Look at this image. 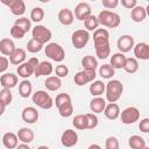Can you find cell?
<instances>
[{"instance_id":"obj_6","label":"cell","mask_w":149,"mask_h":149,"mask_svg":"<svg viewBox=\"0 0 149 149\" xmlns=\"http://www.w3.org/2000/svg\"><path fill=\"white\" fill-rule=\"evenodd\" d=\"M90 40V34L85 29H78L76 30L71 36V42L76 49H83Z\"/></svg>"},{"instance_id":"obj_22","label":"cell","mask_w":149,"mask_h":149,"mask_svg":"<svg viewBox=\"0 0 149 149\" xmlns=\"http://www.w3.org/2000/svg\"><path fill=\"white\" fill-rule=\"evenodd\" d=\"M104 113H105V116L109 120H115L119 118L120 115V107L118 104L115 102H109L108 105H106L105 109H104Z\"/></svg>"},{"instance_id":"obj_30","label":"cell","mask_w":149,"mask_h":149,"mask_svg":"<svg viewBox=\"0 0 149 149\" xmlns=\"http://www.w3.org/2000/svg\"><path fill=\"white\" fill-rule=\"evenodd\" d=\"M105 92V84L101 80H94L90 84V93L94 97H99Z\"/></svg>"},{"instance_id":"obj_33","label":"cell","mask_w":149,"mask_h":149,"mask_svg":"<svg viewBox=\"0 0 149 149\" xmlns=\"http://www.w3.org/2000/svg\"><path fill=\"white\" fill-rule=\"evenodd\" d=\"M94 49H95V54H97L98 58H100V59H106L109 56V54H111V45H109V43L102 44V45H95Z\"/></svg>"},{"instance_id":"obj_31","label":"cell","mask_w":149,"mask_h":149,"mask_svg":"<svg viewBox=\"0 0 149 149\" xmlns=\"http://www.w3.org/2000/svg\"><path fill=\"white\" fill-rule=\"evenodd\" d=\"M128 144L132 149H143L146 147V141L140 135H132L128 139Z\"/></svg>"},{"instance_id":"obj_46","label":"cell","mask_w":149,"mask_h":149,"mask_svg":"<svg viewBox=\"0 0 149 149\" xmlns=\"http://www.w3.org/2000/svg\"><path fill=\"white\" fill-rule=\"evenodd\" d=\"M9 33H10V36L14 37V38H16V40H20V38H22L26 35V31L24 30H22L21 28H19L17 26H14V24L10 28Z\"/></svg>"},{"instance_id":"obj_34","label":"cell","mask_w":149,"mask_h":149,"mask_svg":"<svg viewBox=\"0 0 149 149\" xmlns=\"http://www.w3.org/2000/svg\"><path fill=\"white\" fill-rule=\"evenodd\" d=\"M72 125L74 126V128L79 129V130H84L87 129V120L85 114H78L73 118L72 120Z\"/></svg>"},{"instance_id":"obj_14","label":"cell","mask_w":149,"mask_h":149,"mask_svg":"<svg viewBox=\"0 0 149 149\" xmlns=\"http://www.w3.org/2000/svg\"><path fill=\"white\" fill-rule=\"evenodd\" d=\"M93 42L94 47L109 43V33L104 28H98L93 33Z\"/></svg>"},{"instance_id":"obj_16","label":"cell","mask_w":149,"mask_h":149,"mask_svg":"<svg viewBox=\"0 0 149 149\" xmlns=\"http://www.w3.org/2000/svg\"><path fill=\"white\" fill-rule=\"evenodd\" d=\"M17 76L9 72V73H3L1 77H0V85L3 87V88H7V90H10L13 87L16 86L17 84Z\"/></svg>"},{"instance_id":"obj_15","label":"cell","mask_w":149,"mask_h":149,"mask_svg":"<svg viewBox=\"0 0 149 149\" xmlns=\"http://www.w3.org/2000/svg\"><path fill=\"white\" fill-rule=\"evenodd\" d=\"M134 55L137 59L148 61L149 59V45L146 42H140L134 45Z\"/></svg>"},{"instance_id":"obj_27","label":"cell","mask_w":149,"mask_h":149,"mask_svg":"<svg viewBox=\"0 0 149 149\" xmlns=\"http://www.w3.org/2000/svg\"><path fill=\"white\" fill-rule=\"evenodd\" d=\"M44 85H45L47 90L55 92V91L61 88L62 81H61V78H58L56 76H49V77H47V79L44 81Z\"/></svg>"},{"instance_id":"obj_56","label":"cell","mask_w":149,"mask_h":149,"mask_svg":"<svg viewBox=\"0 0 149 149\" xmlns=\"http://www.w3.org/2000/svg\"><path fill=\"white\" fill-rule=\"evenodd\" d=\"M37 149H50L49 147H47V146H40Z\"/></svg>"},{"instance_id":"obj_17","label":"cell","mask_w":149,"mask_h":149,"mask_svg":"<svg viewBox=\"0 0 149 149\" xmlns=\"http://www.w3.org/2000/svg\"><path fill=\"white\" fill-rule=\"evenodd\" d=\"M54 71V68H52V64L50 62H47V61H43V62H40L38 65L35 68L34 70V74L36 77H41V76H49L51 74V72Z\"/></svg>"},{"instance_id":"obj_39","label":"cell","mask_w":149,"mask_h":149,"mask_svg":"<svg viewBox=\"0 0 149 149\" xmlns=\"http://www.w3.org/2000/svg\"><path fill=\"white\" fill-rule=\"evenodd\" d=\"M44 17V10L41 7H34L30 12V19L34 22H41Z\"/></svg>"},{"instance_id":"obj_11","label":"cell","mask_w":149,"mask_h":149,"mask_svg":"<svg viewBox=\"0 0 149 149\" xmlns=\"http://www.w3.org/2000/svg\"><path fill=\"white\" fill-rule=\"evenodd\" d=\"M61 142L64 147L66 148H71L74 147L78 142V134L76 130L73 129H66L63 132L62 137H61Z\"/></svg>"},{"instance_id":"obj_28","label":"cell","mask_w":149,"mask_h":149,"mask_svg":"<svg viewBox=\"0 0 149 149\" xmlns=\"http://www.w3.org/2000/svg\"><path fill=\"white\" fill-rule=\"evenodd\" d=\"M17 74L20 77H22L23 79H27L29 78L31 74H34V68L28 63V62H24L22 64H20L17 66Z\"/></svg>"},{"instance_id":"obj_48","label":"cell","mask_w":149,"mask_h":149,"mask_svg":"<svg viewBox=\"0 0 149 149\" xmlns=\"http://www.w3.org/2000/svg\"><path fill=\"white\" fill-rule=\"evenodd\" d=\"M139 128L142 133H149V119L148 118H144L140 121V125H139Z\"/></svg>"},{"instance_id":"obj_5","label":"cell","mask_w":149,"mask_h":149,"mask_svg":"<svg viewBox=\"0 0 149 149\" xmlns=\"http://www.w3.org/2000/svg\"><path fill=\"white\" fill-rule=\"evenodd\" d=\"M31 36H33V40L37 41L38 43H41L42 45L48 43L50 40H51V31L49 28H47L45 26H42V24H37L36 27L33 28L31 30Z\"/></svg>"},{"instance_id":"obj_41","label":"cell","mask_w":149,"mask_h":149,"mask_svg":"<svg viewBox=\"0 0 149 149\" xmlns=\"http://www.w3.org/2000/svg\"><path fill=\"white\" fill-rule=\"evenodd\" d=\"M42 48H43V45H42L41 43H38L37 41L33 40V38L27 42V50H28L29 52H31V54L40 52V51L42 50Z\"/></svg>"},{"instance_id":"obj_44","label":"cell","mask_w":149,"mask_h":149,"mask_svg":"<svg viewBox=\"0 0 149 149\" xmlns=\"http://www.w3.org/2000/svg\"><path fill=\"white\" fill-rule=\"evenodd\" d=\"M87 120V129H94L98 126V118L94 113H86L85 114Z\"/></svg>"},{"instance_id":"obj_35","label":"cell","mask_w":149,"mask_h":149,"mask_svg":"<svg viewBox=\"0 0 149 149\" xmlns=\"http://www.w3.org/2000/svg\"><path fill=\"white\" fill-rule=\"evenodd\" d=\"M123 70L126 72H128V73H135L139 70V62H137V59L133 58V57L126 58V63H125Z\"/></svg>"},{"instance_id":"obj_20","label":"cell","mask_w":149,"mask_h":149,"mask_svg":"<svg viewBox=\"0 0 149 149\" xmlns=\"http://www.w3.org/2000/svg\"><path fill=\"white\" fill-rule=\"evenodd\" d=\"M16 136H17L19 141H21L22 143L28 144V143H30V142L34 140L35 134H34V132H33L31 129H29V128H27V127H22V128L19 129Z\"/></svg>"},{"instance_id":"obj_10","label":"cell","mask_w":149,"mask_h":149,"mask_svg":"<svg viewBox=\"0 0 149 149\" xmlns=\"http://www.w3.org/2000/svg\"><path fill=\"white\" fill-rule=\"evenodd\" d=\"M1 2L6 6L9 7L12 14L16 15V16H20V15H23L24 12H26V5L22 0H1Z\"/></svg>"},{"instance_id":"obj_8","label":"cell","mask_w":149,"mask_h":149,"mask_svg":"<svg viewBox=\"0 0 149 149\" xmlns=\"http://www.w3.org/2000/svg\"><path fill=\"white\" fill-rule=\"evenodd\" d=\"M139 119H140V111L134 106H129L121 112V122L125 125L135 123Z\"/></svg>"},{"instance_id":"obj_50","label":"cell","mask_w":149,"mask_h":149,"mask_svg":"<svg viewBox=\"0 0 149 149\" xmlns=\"http://www.w3.org/2000/svg\"><path fill=\"white\" fill-rule=\"evenodd\" d=\"M9 61L5 56H0V73H3L8 69Z\"/></svg>"},{"instance_id":"obj_52","label":"cell","mask_w":149,"mask_h":149,"mask_svg":"<svg viewBox=\"0 0 149 149\" xmlns=\"http://www.w3.org/2000/svg\"><path fill=\"white\" fill-rule=\"evenodd\" d=\"M28 63H29V64H30V65L34 68V70H35V68L38 65L40 61H38L36 57H31V58H29V59H28Z\"/></svg>"},{"instance_id":"obj_12","label":"cell","mask_w":149,"mask_h":149,"mask_svg":"<svg viewBox=\"0 0 149 149\" xmlns=\"http://www.w3.org/2000/svg\"><path fill=\"white\" fill-rule=\"evenodd\" d=\"M90 15H92L91 6L87 2H79L76 6V8H74V16H76L77 20L85 21Z\"/></svg>"},{"instance_id":"obj_54","label":"cell","mask_w":149,"mask_h":149,"mask_svg":"<svg viewBox=\"0 0 149 149\" xmlns=\"http://www.w3.org/2000/svg\"><path fill=\"white\" fill-rule=\"evenodd\" d=\"M16 149H31V148H30L28 144H26V143H22V144H17Z\"/></svg>"},{"instance_id":"obj_4","label":"cell","mask_w":149,"mask_h":149,"mask_svg":"<svg viewBox=\"0 0 149 149\" xmlns=\"http://www.w3.org/2000/svg\"><path fill=\"white\" fill-rule=\"evenodd\" d=\"M44 52L50 59H52L55 62H63L65 58L64 49L58 43H55V42L48 43L47 47L44 48Z\"/></svg>"},{"instance_id":"obj_26","label":"cell","mask_w":149,"mask_h":149,"mask_svg":"<svg viewBox=\"0 0 149 149\" xmlns=\"http://www.w3.org/2000/svg\"><path fill=\"white\" fill-rule=\"evenodd\" d=\"M126 56L123 55V54H121V52H115V54H113L112 55V57H111V65H112V68L115 70V69H123V66H125V63H126Z\"/></svg>"},{"instance_id":"obj_19","label":"cell","mask_w":149,"mask_h":149,"mask_svg":"<svg viewBox=\"0 0 149 149\" xmlns=\"http://www.w3.org/2000/svg\"><path fill=\"white\" fill-rule=\"evenodd\" d=\"M74 20V16H73V13L71 9L69 8H63L59 10L58 13V21L63 24V26H70L72 24Z\"/></svg>"},{"instance_id":"obj_24","label":"cell","mask_w":149,"mask_h":149,"mask_svg":"<svg viewBox=\"0 0 149 149\" xmlns=\"http://www.w3.org/2000/svg\"><path fill=\"white\" fill-rule=\"evenodd\" d=\"M147 16V10L144 7L136 5L132 10H130V17L134 22H142Z\"/></svg>"},{"instance_id":"obj_40","label":"cell","mask_w":149,"mask_h":149,"mask_svg":"<svg viewBox=\"0 0 149 149\" xmlns=\"http://www.w3.org/2000/svg\"><path fill=\"white\" fill-rule=\"evenodd\" d=\"M58 112H59V115L63 116V118L71 116L72 113H73V105H72V102H68V104L58 107Z\"/></svg>"},{"instance_id":"obj_53","label":"cell","mask_w":149,"mask_h":149,"mask_svg":"<svg viewBox=\"0 0 149 149\" xmlns=\"http://www.w3.org/2000/svg\"><path fill=\"white\" fill-rule=\"evenodd\" d=\"M5 109H6V105L0 100V115H2L5 113Z\"/></svg>"},{"instance_id":"obj_38","label":"cell","mask_w":149,"mask_h":149,"mask_svg":"<svg viewBox=\"0 0 149 149\" xmlns=\"http://www.w3.org/2000/svg\"><path fill=\"white\" fill-rule=\"evenodd\" d=\"M14 26H17L19 28H21L22 30H24L26 33H28L31 28V22L28 17H19L15 20Z\"/></svg>"},{"instance_id":"obj_9","label":"cell","mask_w":149,"mask_h":149,"mask_svg":"<svg viewBox=\"0 0 149 149\" xmlns=\"http://www.w3.org/2000/svg\"><path fill=\"white\" fill-rule=\"evenodd\" d=\"M135 43H134V37L130 36V35H122L118 38V42H116V47L119 49V52L121 54H125V52H128L130 51L133 48H134Z\"/></svg>"},{"instance_id":"obj_1","label":"cell","mask_w":149,"mask_h":149,"mask_svg":"<svg viewBox=\"0 0 149 149\" xmlns=\"http://www.w3.org/2000/svg\"><path fill=\"white\" fill-rule=\"evenodd\" d=\"M105 94H106V100L109 102H115L120 99L122 92H123V85L120 80L112 79L105 85Z\"/></svg>"},{"instance_id":"obj_42","label":"cell","mask_w":149,"mask_h":149,"mask_svg":"<svg viewBox=\"0 0 149 149\" xmlns=\"http://www.w3.org/2000/svg\"><path fill=\"white\" fill-rule=\"evenodd\" d=\"M68 102H71V97L68 93H59L55 99V104H56L57 108L63 106V105H65V104H68Z\"/></svg>"},{"instance_id":"obj_29","label":"cell","mask_w":149,"mask_h":149,"mask_svg":"<svg viewBox=\"0 0 149 149\" xmlns=\"http://www.w3.org/2000/svg\"><path fill=\"white\" fill-rule=\"evenodd\" d=\"M33 92V85L29 80L27 79H23L20 84H19V94L22 97V98H28L30 97Z\"/></svg>"},{"instance_id":"obj_25","label":"cell","mask_w":149,"mask_h":149,"mask_svg":"<svg viewBox=\"0 0 149 149\" xmlns=\"http://www.w3.org/2000/svg\"><path fill=\"white\" fill-rule=\"evenodd\" d=\"M105 107H106V101H105V99H102L100 97H95V98H93L90 101V109L94 114L102 113L104 109H105Z\"/></svg>"},{"instance_id":"obj_51","label":"cell","mask_w":149,"mask_h":149,"mask_svg":"<svg viewBox=\"0 0 149 149\" xmlns=\"http://www.w3.org/2000/svg\"><path fill=\"white\" fill-rule=\"evenodd\" d=\"M121 5L127 9H133L137 5V1L136 0H121Z\"/></svg>"},{"instance_id":"obj_43","label":"cell","mask_w":149,"mask_h":149,"mask_svg":"<svg viewBox=\"0 0 149 149\" xmlns=\"http://www.w3.org/2000/svg\"><path fill=\"white\" fill-rule=\"evenodd\" d=\"M0 100H1L6 106H8V105L12 102V100H13V95H12L10 90L2 88V90L0 91Z\"/></svg>"},{"instance_id":"obj_57","label":"cell","mask_w":149,"mask_h":149,"mask_svg":"<svg viewBox=\"0 0 149 149\" xmlns=\"http://www.w3.org/2000/svg\"><path fill=\"white\" fill-rule=\"evenodd\" d=\"M143 149H149V148H148V147H147V146H146V147H144V148H143Z\"/></svg>"},{"instance_id":"obj_13","label":"cell","mask_w":149,"mask_h":149,"mask_svg":"<svg viewBox=\"0 0 149 149\" xmlns=\"http://www.w3.org/2000/svg\"><path fill=\"white\" fill-rule=\"evenodd\" d=\"M21 118H22V120H23L26 123L33 125V123H35V122L38 120V112H37V109H36L35 107L28 106V107H24V108L22 109Z\"/></svg>"},{"instance_id":"obj_37","label":"cell","mask_w":149,"mask_h":149,"mask_svg":"<svg viewBox=\"0 0 149 149\" xmlns=\"http://www.w3.org/2000/svg\"><path fill=\"white\" fill-rule=\"evenodd\" d=\"M84 26H85L86 30H90V31L97 30V29H98V26H99V22H98L97 16L90 15V16L84 21Z\"/></svg>"},{"instance_id":"obj_32","label":"cell","mask_w":149,"mask_h":149,"mask_svg":"<svg viewBox=\"0 0 149 149\" xmlns=\"http://www.w3.org/2000/svg\"><path fill=\"white\" fill-rule=\"evenodd\" d=\"M81 65H83L84 70H94V71H95V69H97V66H98V61H97V58H94L93 56L87 55V56H84V57H83V59H81Z\"/></svg>"},{"instance_id":"obj_21","label":"cell","mask_w":149,"mask_h":149,"mask_svg":"<svg viewBox=\"0 0 149 149\" xmlns=\"http://www.w3.org/2000/svg\"><path fill=\"white\" fill-rule=\"evenodd\" d=\"M2 144L7 149H14V148H16L17 144H19V139H17L16 134H14L12 132L5 133L3 136H2Z\"/></svg>"},{"instance_id":"obj_7","label":"cell","mask_w":149,"mask_h":149,"mask_svg":"<svg viewBox=\"0 0 149 149\" xmlns=\"http://www.w3.org/2000/svg\"><path fill=\"white\" fill-rule=\"evenodd\" d=\"M95 77H97V73H95L94 70H83V71H79L74 74L73 80H74L76 85L84 86L85 84L94 81Z\"/></svg>"},{"instance_id":"obj_18","label":"cell","mask_w":149,"mask_h":149,"mask_svg":"<svg viewBox=\"0 0 149 149\" xmlns=\"http://www.w3.org/2000/svg\"><path fill=\"white\" fill-rule=\"evenodd\" d=\"M26 57H27L26 50H23L22 48H16L9 56V63L13 65H20L24 63Z\"/></svg>"},{"instance_id":"obj_2","label":"cell","mask_w":149,"mask_h":149,"mask_svg":"<svg viewBox=\"0 0 149 149\" xmlns=\"http://www.w3.org/2000/svg\"><path fill=\"white\" fill-rule=\"evenodd\" d=\"M97 19H98L99 24L108 27V28H116L121 22V19L118 13H114V12H111L107 9L100 12L99 15L97 16Z\"/></svg>"},{"instance_id":"obj_23","label":"cell","mask_w":149,"mask_h":149,"mask_svg":"<svg viewBox=\"0 0 149 149\" xmlns=\"http://www.w3.org/2000/svg\"><path fill=\"white\" fill-rule=\"evenodd\" d=\"M15 44L10 38H2L0 40V52L5 56H10V54L15 50Z\"/></svg>"},{"instance_id":"obj_45","label":"cell","mask_w":149,"mask_h":149,"mask_svg":"<svg viewBox=\"0 0 149 149\" xmlns=\"http://www.w3.org/2000/svg\"><path fill=\"white\" fill-rule=\"evenodd\" d=\"M105 148L106 149H119L120 148V143L119 140L115 136H109L106 139L105 141Z\"/></svg>"},{"instance_id":"obj_36","label":"cell","mask_w":149,"mask_h":149,"mask_svg":"<svg viewBox=\"0 0 149 149\" xmlns=\"http://www.w3.org/2000/svg\"><path fill=\"white\" fill-rule=\"evenodd\" d=\"M99 73H100V76H101L102 78H105V79H111V78L115 74V70L112 68L111 64H104V65L100 66Z\"/></svg>"},{"instance_id":"obj_3","label":"cell","mask_w":149,"mask_h":149,"mask_svg":"<svg viewBox=\"0 0 149 149\" xmlns=\"http://www.w3.org/2000/svg\"><path fill=\"white\" fill-rule=\"evenodd\" d=\"M31 100H33V102H34L37 107L43 108V109H50V108L54 106V100H52V98L50 97L49 93H47V92L43 91V90H38V91H36L35 93H33Z\"/></svg>"},{"instance_id":"obj_47","label":"cell","mask_w":149,"mask_h":149,"mask_svg":"<svg viewBox=\"0 0 149 149\" xmlns=\"http://www.w3.org/2000/svg\"><path fill=\"white\" fill-rule=\"evenodd\" d=\"M55 73H56V77H58V78H64V77L68 76V73H69V69H68L66 65H64V64H59V65L56 66V69H55Z\"/></svg>"},{"instance_id":"obj_49","label":"cell","mask_w":149,"mask_h":149,"mask_svg":"<svg viewBox=\"0 0 149 149\" xmlns=\"http://www.w3.org/2000/svg\"><path fill=\"white\" fill-rule=\"evenodd\" d=\"M119 5L118 0H102V6L107 9H113Z\"/></svg>"},{"instance_id":"obj_55","label":"cell","mask_w":149,"mask_h":149,"mask_svg":"<svg viewBox=\"0 0 149 149\" xmlns=\"http://www.w3.org/2000/svg\"><path fill=\"white\" fill-rule=\"evenodd\" d=\"M87 149H102V148H101L99 144H91Z\"/></svg>"}]
</instances>
